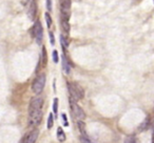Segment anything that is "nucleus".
Returning a JSON list of instances; mask_svg holds the SVG:
<instances>
[{"label": "nucleus", "mask_w": 154, "mask_h": 143, "mask_svg": "<svg viewBox=\"0 0 154 143\" xmlns=\"http://www.w3.org/2000/svg\"><path fill=\"white\" fill-rule=\"evenodd\" d=\"M68 90L70 93V96L72 99L76 101H79L84 98L85 96V92L82 90V88L76 82H70L68 83Z\"/></svg>", "instance_id": "obj_1"}, {"label": "nucleus", "mask_w": 154, "mask_h": 143, "mask_svg": "<svg viewBox=\"0 0 154 143\" xmlns=\"http://www.w3.org/2000/svg\"><path fill=\"white\" fill-rule=\"evenodd\" d=\"M45 74H40V75H38L35 78V80L32 83L33 93L36 95L41 94L43 88H45Z\"/></svg>", "instance_id": "obj_2"}, {"label": "nucleus", "mask_w": 154, "mask_h": 143, "mask_svg": "<svg viewBox=\"0 0 154 143\" xmlns=\"http://www.w3.org/2000/svg\"><path fill=\"white\" fill-rule=\"evenodd\" d=\"M70 106H71V111H72V114L77 118V119H85L86 118V114H85L84 109L79 106V104L77 103L76 100L70 98Z\"/></svg>", "instance_id": "obj_3"}, {"label": "nucleus", "mask_w": 154, "mask_h": 143, "mask_svg": "<svg viewBox=\"0 0 154 143\" xmlns=\"http://www.w3.org/2000/svg\"><path fill=\"white\" fill-rule=\"evenodd\" d=\"M42 105H43V99L41 97H34L31 99L30 105H29V114L38 113L42 112Z\"/></svg>", "instance_id": "obj_4"}, {"label": "nucleus", "mask_w": 154, "mask_h": 143, "mask_svg": "<svg viewBox=\"0 0 154 143\" xmlns=\"http://www.w3.org/2000/svg\"><path fill=\"white\" fill-rule=\"evenodd\" d=\"M32 34L33 37L35 38V40L37 41V43L41 44V41H42V37H43V30L40 21H36V23L34 24V26L32 28Z\"/></svg>", "instance_id": "obj_5"}, {"label": "nucleus", "mask_w": 154, "mask_h": 143, "mask_svg": "<svg viewBox=\"0 0 154 143\" xmlns=\"http://www.w3.org/2000/svg\"><path fill=\"white\" fill-rule=\"evenodd\" d=\"M71 0H61L60 4V14L62 19L69 20L70 19V11H71Z\"/></svg>", "instance_id": "obj_6"}, {"label": "nucleus", "mask_w": 154, "mask_h": 143, "mask_svg": "<svg viewBox=\"0 0 154 143\" xmlns=\"http://www.w3.org/2000/svg\"><path fill=\"white\" fill-rule=\"evenodd\" d=\"M41 119H42V112L29 114V125L31 127H36L41 122Z\"/></svg>", "instance_id": "obj_7"}, {"label": "nucleus", "mask_w": 154, "mask_h": 143, "mask_svg": "<svg viewBox=\"0 0 154 143\" xmlns=\"http://www.w3.org/2000/svg\"><path fill=\"white\" fill-rule=\"evenodd\" d=\"M37 13V3L35 0H32L30 3V7H29V11H28V16L31 20H34L35 16Z\"/></svg>", "instance_id": "obj_8"}, {"label": "nucleus", "mask_w": 154, "mask_h": 143, "mask_svg": "<svg viewBox=\"0 0 154 143\" xmlns=\"http://www.w3.org/2000/svg\"><path fill=\"white\" fill-rule=\"evenodd\" d=\"M38 135H39V130H37V128H34V130L26 136L24 141H26V143H34L35 141L37 140V138H38Z\"/></svg>", "instance_id": "obj_9"}, {"label": "nucleus", "mask_w": 154, "mask_h": 143, "mask_svg": "<svg viewBox=\"0 0 154 143\" xmlns=\"http://www.w3.org/2000/svg\"><path fill=\"white\" fill-rule=\"evenodd\" d=\"M61 64H62V70H63V72L66 75H69V74L71 73V66H70V64H69V60L66 59L64 55L61 56Z\"/></svg>", "instance_id": "obj_10"}, {"label": "nucleus", "mask_w": 154, "mask_h": 143, "mask_svg": "<svg viewBox=\"0 0 154 143\" xmlns=\"http://www.w3.org/2000/svg\"><path fill=\"white\" fill-rule=\"evenodd\" d=\"M77 125H78V130H79L82 136H86L87 137V132H86V123L82 120L77 122Z\"/></svg>", "instance_id": "obj_11"}, {"label": "nucleus", "mask_w": 154, "mask_h": 143, "mask_svg": "<svg viewBox=\"0 0 154 143\" xmlns=\"http://www.w3.org/2000/svg\"><path fill=\"white\" fill-rule=\"evenodd\" d=\"M66 134H64L63 130H62V127H58L57 128V139L58 141H60V142H63L64 140H66Z\"/></svg>", "instance_id": "obj_12"}, {"label": "nucleus", "mask_w": 154, "mask_h": 143, "mask_svg": "<svg viewBox=\"0 0 154 143\" xmlns=\"http://www.w3.org/2000/svg\"><path fill=\"white\" fill-rule=\"evenodd\" d=\"M41 61H42V66H45L48 63V53L45 46H42V53H41Z\"/></svg>", "instance_id": "obj_13"}, {"label": "nucleus", "mask_w": 154, "mask_h": 143, "mask_svg": "<svg viewBox=\"0 0 154 143\" xmlns=\"http://www.w3.org/2000/svg\"><path fill=\"white\" fill-rule=\"evenodd\" d=\"M61 26L63 28V31L66 33H69L70 32V23H69V20H66V19H61Z\"/></svg>", "instance_id": "obj_14"}, {"label": "nucleus", "mask_w": 154, "mask_h": 143, "mask_svg": "<svg viewBox=\"0 0 154 143\" xmlns=\"http://www.w3.org/2000/svg\"><path fill=\"white\" fill-rule=\"evenodd\" d=\"M60 43H61V46L63 47V49H66L69 47V41L66 40V38L63 35H60Z\"/></svg>", "instance_id": "obj_15"}, {"label": "nucleus", "mask_w": 154, "mask_h": 143, "mask_svg": "<svg viewBox=\"0 0 154 143\" xmlns=\"http://www.w3.org/2000/svg\"><path fill=\"white\" fill-rule=\"evenodd\" d=\"M53 124H54V117L52 114H50L49 118H48V130H51L53 127Z\"/></svg>", "instance_id": "obj_16"}, {"label": "nucleus", "mask_w": 154, "mask_h": 143, "mask_svg": "<svg viewBox=\"0 0 154 143\" xmlns=\"http://www.w3.org/2000/svg\"><path fill=\"white\" fill-rule=\"evenodd\" d=\"M149 123H150V119H149V117L146 119V121H143V123L140 125V128H139V130H147V127H148V125H149Z\"/></svg>", "instance_id": "obj_17"}, {"label": "nucleus", "mask_w": 154, "mask_h": 143, "mask_svg": "<svg viewBox=\"0 0 154 143\" xmlns=\"http://www.w3.org/2000/svg\"><path fill=\"white\" fill-rule=\"evenodd\" d=\"M45 20H47L48 26H49V28H51V25H52V18H51V16H50V14L49 13H45Z\"/></svg>", "instance_id": "obj_18"}, {"label": "nucleus", "mask_w": 154, "mask_h": 143, "mask_svg": "<svg viewBox=\"0 0 154 143\" xmlns=\"http://www.w3.org/2000/svg\"><path fill=\"white\" fill-rule=\"evenodd\" d=\"M57 111H58V99L55 98L54 99V103H53V112L55 115H57Z\"/></svg>", "instance_id": "obj_19"}, {"label": "nucleus", "mask_w": 154, "mask_h": 143, "mask_svg": "<svg viewBox=\"0 0 154 143\" xmlns=\"http://www.w3.org/2000/svg\"><path fill=\"white\" fill-rule=\"evenodd\" d=\"M58 60H59V58H58V53L56 49H54L53 51V61L55 62V63H57Z\"/></svg>", "instance_id": "obj_20"}, {"label": "nucleus", "mask_w": 154, "mask_h": 143, "mask_svg": "<svg viewBox=\"0 0 154 143\" xmlns=\"http://www.w3.org/2000/svg\"><path fill=\"white\" fill-rule=\"evenodd\" d=\"M49 36H50V42H51L52 45H54L55 44V37H54V34L52 32H50Z\"/></svg>", "instance_id": "obj_21"}, {"label": "nucleus", "mask_w": 154, "mask_h": 143, "mask_svg": "<svg viewBox=\"0 0 154 143\" xmlns=\"http://www.w3.org/2000/svg\"><path fill=\"white\" fill-rule=\"evenodd\" d=\"M47 10L48 12L52 11V0H47Z\"/></svg>", "instance_id": "obj_22"}, {"label": "nucleus", "mask_w": 154, "mask_h": 143, "mask_svg": "<svg viewBox=\"0 0 154 143\" xmlns=\"http://www.w3.org/2000/svg\"><path fill=\"white\" fill-rule=\"evenodd\" d=\"M62 120H63V124H64V126H68L69 125V123H68V121H66V114H62Z\"/></svg>", "instance_id": "obj_23"}, {"label": "nucleus", "mask_w": 154, "mask_h": 143, "mask_svg": "<svg viewBox=\"0 0 154 143\" xmlns=\"http://www.w3.org/2000/svg\"><path fill=\"white\" fill-rule=\"evenodd\" d=\"M152 135H153V137H152V142H154V128H153V134Z\"/></svg>", "instance_id": "obj_24"}, {"label": "nucleus", "mask_w": 154, "mask_h": 143, "mask_svg": "<svg viewBox=\"0 0 154 143\" xmlns=\"http://www.w3.org/2000/svg\"><path fill=\"white\" fill-rule=\"evenodd\" d=\"M153 1H154V0H153Z\"/></svg>", "instance_id": "obj_25"}]
</instances>
